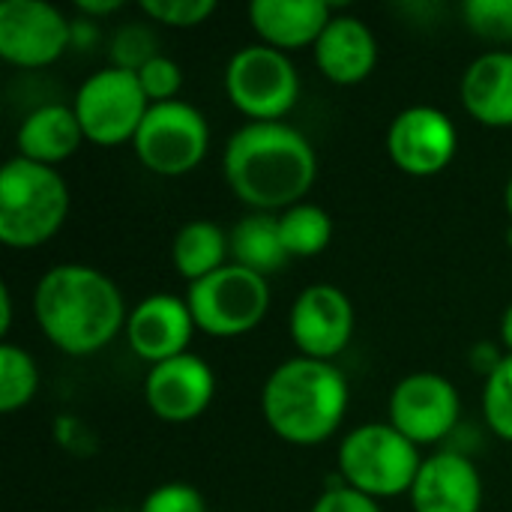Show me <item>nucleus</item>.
Wrapping results in <instances>:
<instances>
[{
	"label": "nucleus",
	"mask_w": 512,
	"mask_h": 512,
	"mask_svg": "<svg viewBox=\"0 0 512 512\" xmlns=\"http://www.w3.org/2000/svg\"><path fill=\"white\" fill-rule=\"evenodd\" d=\"M501 339H504V345L510 348L512 354V303L510 309L504 312V318H501Z\"/></svg>",
	"instance_id": "obj_34"
},
{
	"label": "nucleus",
	"mask_w": 512,
	"mask_h": 512,
	"mask_svg": "<svg viewBox=\"0 0 512 512\" xmlns=\"http://www.w3.org/2000/svg\"><path fill=\"white\" fill-rule=\"evenodd\" d=\"M114 66H120V69H132V72H138L150 57H156V48H153V36L150 33H144L141 27H126L120 36H117V42H114Z\"/></svg>",
	"instance_id": "obj_30"
},
{
	"label": "nucleus",
	"mask_w": 512,
	"mask_h": 512,
	"mask_svg": "<svg viewBox=\"0 0 512 512\" xmlns=\"http://www.w3.org/2000/svg\"><path fill=\"white\" fill-rule=\"evenodd\" d=\"M510 240H512V231H510Z\"/></svg>",
	"instance_id": "obj_36"
},
{
	"label": "nucleus",
	"mask_w": 512,
	"mask_h": 512,
	"mask_svg": "<svg viewBox=\"0 0 512 512\" xmlns=\"http://www.w3.org/2000/svg\"><path fill=\"white\" fill-rule=\"evenodd\" d=\"M423 459L417 444L390 423H366L345 435L339 447V471L351 489L369 498H396L411 492Z\"/></svg>",
	"instance_id": "obj_5"
},
{
	"label": "nucleus",
	"mask_w": 512,
	"mask_h": 512,
	"mask_svg": "<svg viewBox=\"0 0 512 512\" xmlns=\"http://www.w3.org/2000/svg\"><path fill=\"white\" fill-rule=\"evenodd\" d=\"M150 111V99L138 81V72L105 66L93 72L75 93V117L84 138L102 147L132 141L141 120Z\"/></svg>",
	"instance_id": "obj_7"
},
{
	"label": "nucleus",
	"mask_w": 512,
	"mask_h": 512,
	"mask_svg": "<svg viewBox=\"0 0 512 512\" xmlns=\"http://www.w3.org/2000/svg\"><path fill=\"white\" fill-rule=\"evenodd\" d=\"M192 330H195V318L186 300H177L171 294H153L141 300L126 321V336L132 351L153 366L186 354Z\"/></svg>",
	"instance_id": "obj_15"
},
{
	"label": "nucleus",
	"mask_w": 512,
	"mask_h": 512,
	"mask_svg": "<svg viewBox=\"0 0 512 512\" xmlns=\"http://www.w3.org/2000/svg\"><path fill=\"white\" fill-rule=\"evenodd\" d=\"M213 393H216V375L195 354H180L165 363H156L144 381L147 405L153 408L156 417L168 423L195 420L213 402Z\"/></svg>",
	"instance_id": "obj_14"
},
{
	"label": "nucleus",
	"mask_w": 512,
	"mask_h": 512,
	"mask_svg": "<svg viewBox=\"0 0 512 512\" xmlns=\"http://www.w3.org/2000/svg\"><path fill=\"white\" fill-rule=\"evenodd\" d=\"M78 9L81 12H90V15H108V12H114V9H120V0H105V3H93V0H81L78 3Z\"/></svg>",
	"instance_id": "obj_32"
},
{
	"label": "nucleus",
	"mask_w": 512,
	"mask_h": 512,
	"mask_svg": "<svg viewBox=\"0 0 512 512\" xmlns=\"http://www.w3.org/2000/svg\"><path fill=\"white\" fill-rule=\"evenodd\" d=\"M279 231L288 255L309 258L330 246L333 237V219L318 204H294L279 216Z\"/></svg>",
	"instance_id": "obj_23"
},
{
	"label": "nucleus",
	"mask_w": 512,
	"mask_h": 512,
	"mask_svg": "<svg viewBox=\"0 0 512 512\" xmlns=\"http://www.w3.org/2000/svg\"><path fill=\"white\" fill-rule=\"evenodd\" d=\"M225 180L249 207L288 210L315 183L318 159L303 132L288 123H246L225 147Z\"/></svg>",
	"instance_id": "obj_1"
},
{
	"label": "nucleus",
	"mask_w": 512,
	"mask_h": 512,
	"mask_svg": "<svg viewBox=\"0 0 512 512\" xmlns=\"http://www.w3.org/2000/svg\"><path fill=\"white\" fill-rule=\"evenodd\" d=\"M141 512H207V504L198 489L186 483H168L144 498Z\"/></svg>",
	"instance_id": "obj_29"
},
{
	"label": "nucleus",
	"mask_w": 512,
	"mask_h": 512,
	"mask_svg": "<svg viewBox=\"0 0 512 512\" xmlns=\"http://www.w3.org/2000/svg\"><path fill=\"white\" fill-rule=\"evenodd\" d=\"M456 123L432 105H414L396 114L387 132V150L393 162L414 177H432L456 156Z\"/></svg>",
	"instance_id": "obj_12"
},
{
	"label": "nucleus",
	"mask_w": 512,
	"mask_h": 512,
	"mask_svg": "<svg viewBox=\"0 0 512 512\" xmlns=\"http://www.w3.org/2000/svg\"><path fill=\"white\" fill-rule=\"evenodd\" d=\"M483 411L492 432L504 441H512V354L489 372L483 390Z\"/></svg>",
	"instance_id": "obj_25"
},
{
	"label": "nucleus",
	"mask_w": 512,
	"mask_h": 512,
	"mask_svg": "<svg viewBox=\"0 0 512 512\" xmlns=\"http://www.w3.org/2000/svg\"><path fill=\"white\" fill-rule=\"evenodd\" d=\"M507 210H510V216H512V177H510V183H507Z\"/></svg>",
	"instance_id": "obj_35"
},
{
	"label": "nucleus",
	"mask_w": 512,
	"mask_h": 512,
	"mask_svg": "<svg viewBox=\"0 0 512 512\" xmlns=\"http://www.w3.org/2000/svg\"><path fill=\"white\" fill-rule=\"evenodd\" d=\"M312 512H381V507L375 504V498H369L351 486H336L315 501Z\"/></svg>",
	"instance_id": "obj_31"
},
{
	"label": "nucleus",
	"mask_w": 512,
	"mask_h": 512,
	"mask_svg": "<svg viewBox=\"0 0 512 512\" xmlns=\"http://www.w3.org/2000/svg\"><path fill=\"white\" fill-rule=\"evenodd\" d=\"M228 249H231L234 264L261 276L276 273L291 258L282 243L279 216H270V213H255V216L240 219L228 237Z\"/></svg>",
	"instance_id": "obj_21"
},
{
	"label": "nucleus",
	"mask_w": 512,
	"mask_h": 512,
	"mask_svg": "<svg viewBox=\"0 0 512 512\" xmlns=\"http://www.w3.org/2000/svg\"><path fill=\"white\" fill-rule=\"evenodd\" d=\"M378 60V42L372 30L354 15H333L315 42L318 69L336 84L363 81Z\"/></svg>",
	"instance_id": "obj_17"
},
{
	"label": "nucleus",
	"mask_w": 512,
	"mask_h": 512,
	"mask_svg": "<svg viewBox=\"0 0 512 512\" xmlns=\"http://www.w3.org/2000/svg\"><path fill=\"white\" fill-rule=\"evenodd\" d=\"M138 81H141L150 105H156V102H171L177 96V90L183 84V72L171 57L156 54L138 69Z\"/></svg>",
	"instance_id": "obj_28"
},
{
	"label": "nucleus",
	"mask_w": 512,
	"mask_h": 512,
	"mask_svg": "<svg viewBox=\"0 0 512 512\" xmlns=\"http://www.w3.org/2000/svg\"><path fill=\"white\" fill-rule=\"evenodd\" d=\"M171 255H174V264L183 279L201 282L210 273L225 267V258L231 255V249H228V237L219 225L198 219V222H186L177 231Z\"/></svg>",
	"instance_id": "obj_22"
},
{
	"label": "nucleus",
	"mask_w": 512,
	"mask_h": 512,
	"mask_svg": "<svg viewBox=\"0 0 512 512\" xmlns=\"http://www.w3.org/2000/svg\"><path fill=\"white\" fill-rule=\"evenodd\" d=\"M459 393L435 372H417L396 384L390 396V426H396L414 444H432L447 438L459 423Z\"/></svg>",
	"instance_id": "obj_11"
},
{
	"label": "nucleus",
	"mask_w": 512,
	"mask_h": 512,
	"mask_svg": "<svg viewBox=\"0 0 512 512\" xmlns=\"http://www.w3.org/2000/svg\"><path fill=\"white\" fill-rule=\"evenodd\" d=\"M210 144V129L204 114L180 99L150 105L141 120L132 147L144 168L165 177H180L204 159Z\"/></svg>",
	"instance_id": "obj_8"
},
{
	"label": "nucleus",
	"mask_w": 512,
	"mask_h": 512,
	"mask_svg": "<svg viewBox=\"0 0 512 512\" xmlns=\"http://www.w3.org/2000/svg\"><path fill=\"white\" fill-rule=\"evenodd\" d=\"M468 30L489 42H512V0H468Z\"/></svg>",
	"instance_id": "obj_26"
},
{
	"label": "nucleus",
	"mask_w": 512,
	"mask_h": 512,
	"mask_svg": "<svg viewBox=\"0 0 512 512\" xmlns=\"http://www.w3.org/2000/svg\"><path fill=\"white\" fill-rule=\"evenodd\" d=\"M348 408L345 375L327 360H288L264 384L261 411L267 426L291 444L327 441Z\"/></svg>",
	"instance_id": "obj_3"
},
{
	"label": "nucleus",
	"mask_w": 512,
	"mask_h": 512,
	"mask_svg": "<svg viewBox=\"0 0 512 512\" xmlns=\"http://www.w3.org/2000/svg\"><path fill=\"white\" fill-rule=\"evenodd\" d=\"M72 39L69 21L42 0H3L0 3V57L36 69L54 63Z\"/></svg>",
	"instance_id": "obj_10"
},
{
	"label": "nucleus",
	"mask_w": 512,
	"mask_h": 512,
	"mask_svg": "<svg viewBox=\"0 0 512 512\" xmlns=\"http://www.w3.org/2000/svg\"><path fill=\"white\" fill-rule=\"evenodd\" d=\"M33 312L42 333L75 357L105 348L129 321L120 288L84 264L51 267L36 285Z\"/></svg>",
	"instance_id": "obj_2"
},
{
	"label": "nucleus",
	"mask_w": 512,
	"mask_h": 512,
	"mask_svg": "<svg viewBox=\"0 0 512 512\" xmlns=\"http://www.w3.org/2000/svg\"><path fill=\"white\" fill-rule=\"evenodd\" d=\"M414 512H480L483 480L471 459L438 453L423 462L411 486Z\"/></svg>",
	"instance_id": "obj_16"
},
{
	"label": "nucleus",
	"mask_w": 512,
	"mask_h": 512,
	"mask_svg": "<svg viewBox=\"0 0 512 512\" xmlns=\"http://www.w3.org/2000/svg\"><path fill=\"white\" fill-rule=\"evenodd\" d=\"M225 90L246 117L267 123L294 108L300 78L285 51L270 45H246L225 69Z\"/></svg>",
	"instance_id": "obj_9"
},
{
	"label": "nucleus",
	"mask_w": 512,
	"mask_h": 512,
	"mask_svg": "<svg viewBox=\"0 0 512 512\" xmlns=\"http://www.w3.org/2000/svg\"><path fill=\"white\" fill-rule=\"evenodd\" d=\"M69 213V189L51 165L15 156L0 171V240L12 249L42 246Z\"/></svg>",
	"instance_id": "obj_4"
},
{
	"label": "nucleus",
	"mask_w": 512,
	"mask_h": 512,
	"mask_svg": "<svg viewBox=\"0 0 512 512\" xmlns=\"http://www.w3.org/2000/svg\"><path fill=\"white\" fill-rule=\"evenodd\" d=\"M291 336L303 357L327 360L342 354L354 333V306L336 285H309L291 309Z\"/></svg>",
	"instance_id": "obj_13"
},
{
	"label": "nucleus",
	"mask_w": 512,
	"mask_h": 512,
	"mask_svg": "<svg viewBox=\"0 0 512 512\" xmlns=\"http://www.w3.org/2000/svg\"><path fill=\"white\" fill-rule=\"evenodd\" d=\"M186 306L195 327L210 336H240L255 330L270 309L267 276L240 264H225L201 282L189 285Z\"/></svg>",
	"instance_id": "obj_6"
},
{
	"label": "nucleus",
	"mask_w": 512,
	"mask_h": 512,
	"mask_svg": "<svg viewBox=\"0 0 512 512\" xmlns=\"http://www.w3.org/2000/svg\"><path fill=\"white\" fill-rule=\"evenodd\" d=\"M468 114L486 126H512V51L480 54L462 78Z\"/></svg>",
	"instance_id": "obj_19"
},
{
	"label": "nucleus",
	"mask_w": 512,
	"mask_h": 512,
	"mask_svg": "<svg viewBox=\"0 0 512 512\" xmlns=\"http://www.w3.org/2000/svg\"><path fill=\"white\" fill-rule=\"evenodd\" d=\"M141 9L171 27H195L216 12V0H141Z\"/></svg>",
	"instance_id": "obj_27"
},
{
	"label": "nucleus",
	"mask_w": 512,
	"mask_h": 512,
	"mask_svg": "<svg viewBox=\"0 0 512 512\" xmlns=\"http://www.w3.org/2000/svg\"><path fill=\"white\" fill-rule=\"evenodd\" d=\"M249 18L264 45L282 51L315 45L333 18V9L324 0H255Z\"/></svg>",
	"instance_id": "obj_18"
},
{
	"label": "nucleus",
	"mask_w": 512,
	"mask_h": 512,
	"mask_svg": "<svg viewBox=\"0 0 512 512\" xmlns=\"http://www.w3.org/2000/svg\"><path fill=\"white\" fill-rule=\"evenodd\" d=\"M9 324H12V297H9V288L3 285L0 288V333H9Z\"/></svg>",
	"instance_id": "obj_33"
},
{
	"label": "nucleus",
	"mask_w": 512,
	"mask_h": 512,
	"mask_svg": "<svg viewBox=\"0 0 512 512\" xmlns=\"http://www.w3.org/2000/svg\"><path fill=\"white\" fill-rule=\"evenodd\" d=\"M39 387V369L33 357L18 345H0V411L15 414Z\"/></svg>",
	"instance_id": "obj_24"
},
{
	"label": "nucleus",
	"mask_w": 512,
	"mask_h": 512,
	"mask_svg": "<svg viewBox=\"0 0 512 512\" xmlns=\"http://www.w3.org/2000/svg\"><path fill=\"white\" fill-rule=\"evenodd\" d=\"M81 138L84 132L75 117V108L42 105L24 117L15 141H18V156L39 162V165H54V162L69 159L78 150Z\"/></svg>",
	"instance_id": "obj_20"
}]
</instances>
